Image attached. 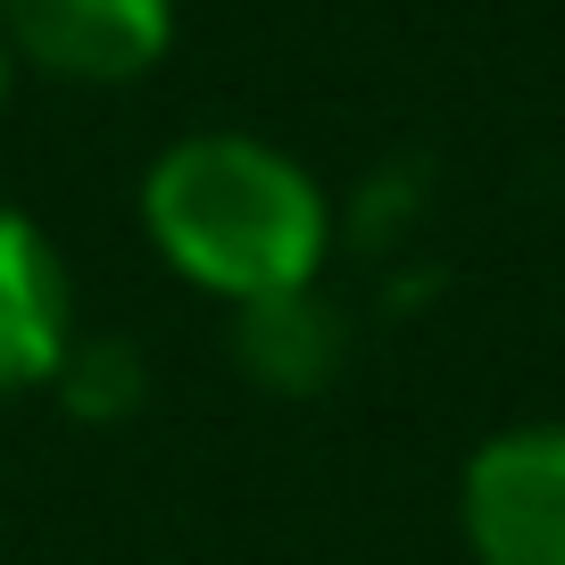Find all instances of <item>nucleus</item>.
I'll return each instance as SVG.
<instances>
[{"label":"nucleus","mask_w":565,"mask_h":565,"mask_svg":"<svg viewBox=\"0 0 565 565\" xmlns=\"http://www.w3.org/2000/svg\"><path fill=\"white\" fill-rule=\"evenodd\" d=\"M141 225L183 282L233 308L308 291L333 242L317 175L258 134H183L141 175Z\"/></svg>","instance_id":"obj_1"},{"label":"nucleus","mask_w":565,"mask_h":565,"mask_svg":"<svg viewBox=\"0 0 565 565\" xmlns=\"http://www.w3.org/2000/svg\"><path fill=\"white\" fill-rule=\"evenodd\" d=\"M458 524L475 565H565V424H508L466 458Z\"/></svg>","instance_id":"obj_2"},{"label":"nucleus","mask_w":565,"mask_h":565,"mask_svg":"<svg viewBox=\"0 0 565 565\" xmlns=\"http://www.w3.org/2000/svg\"><path fill=\"white\" fill-rule=\"evenodd\" d=\"M0 42L58 84H134L175 42V0H0Z\"/></svg>","instance_id":"obj_3"},{"label":"nucleus","mask_w":565,"mask_h":565,"mask_svg":"<svg viewBox=\"0 0 565 565\" xmlns=\"http://www.w3.org/2000/svg\"><path fill=\"white\" fill-rule=\"evenodd\" d=\"M75 350V291L51 233L0 200V399L58 383Z\"/></svg>","instance_id":"obj_4"},{"label":"nucleus","mask_w":565,"mask_h":565,"mask_svg":"<svg viewBox=\"0 0 565 565\" xmlns=\"http://www.w3.org/2000/svg\"><path fill=\"white\" fill-rule=\"evenodd\" d=\"M333 317H324L308 291L291 300H266V308H242V358L266 374L275 391H317L324 366H333Z\"/></svg>","instance_id":"obj_5"},{"label":"nucleus","mask_w":565,"mask_h":565,"mask_svg":"<svg viewBox=\"0 0 565 565\" xmlns=\"http://www.w3.org/2000/svg\"><path fill=\"white\" fill-rule=\"evenodd\" d=\"M0 100H9V42H0Z\"/></svg>","instance_id":"obj_6"}]
</instances>
